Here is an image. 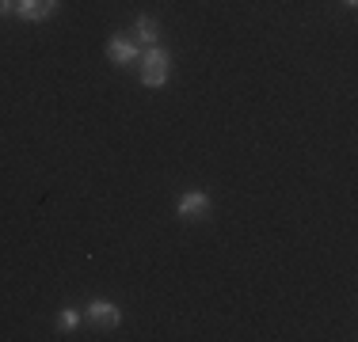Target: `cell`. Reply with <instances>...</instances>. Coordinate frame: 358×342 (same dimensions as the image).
<instances>
[{
  "label": "cell",
  "mask_w": 358,
  "mask_h": 342,
  "mask_svg": "<svg viewBox=\"0 0 358 342\" xmlns=\"http://www.w3.org/2000/svg\"><path fill=\"white\" fill-rule=\"evenodd\" d=\"M84 315H88V323H92V327H99V331H115L118 323H122V308L103 301V297L84 308Z\"/></svg>",
  "instance_id": "cell-3"
},
{
  "label": "cell",
  "mask_w": 358,
  "mask_h": 342,
  "mask_svg": "<svg viewBox=\"0 0 358 342\" xmlns=\"http://www.w3.org/2000/svg\"><path fill=\"white\" fill-rule=\"evenodd\" d=\"M138 65H141V84L145 88H164L168 84V73H172V57H168V50H160V46L141 50Z\"/></svg>",
  "instance_id": "cell-1"
},
{
  "label": "cell",
  "mask_w": 358,
  "mask_h": 342,
  "mask_svg": "<svg viewBox=\"0 0 358 342\" xmlns=\"http://www.w3.org/2000/svg\"><path fill=\"white\" fill-rule=\"evenodd\" d=\"M141 57V46L138 42H130V38H122V34H115V38L107 42V61L110 65H118V68H126V65H134Z\"/></svg>",
  "instance_id": "cell-4"
},
{
  "label": "cell",
  "mask_w": 358,
  "mask_h": 342,
  "mask_svg": "<svg viewBox=\"0 0 358 342\" xmlns=\"http://www.w3.org/2000/svg\"><path fill=\"white\" fill-rule=\"evenodd\" d=\"M157 38H160V23L152 20V15H138V23H134V42H138L141 50H149V46H157Z\"/></svg>",
  "instance_id": "cell-6"
},
{
  "label": "cell",
  "mask_w": 358,
  "mask_h": 342,
  "mask_svg": "<svg viewBox=\"0 0 358 342\" xmlns=\"http://www.w3.org/2000/svg\"><path fill=\"white\" fill-rule=\"evenodd\" d=\"M57 327H62V331H76V327H80V312H76V308H65V312L57 315Z\"/></svg>",
  "instance_id": "cell-7"
},
{
  "label": "cell",
  "mask_w": 358,
  "mask_h": 342,
  "mask_svg": "<svg viewBox=\"0 0 358 342\" xmlns=\"http://www.w3.org/2000/svg\"><path fill=\"white\" fill-rule=\"evenodd\" d=\"M57 4H62V0H15V15L27 20V23H42L57 12Z\"/></svg>",
  "instance_id": "cell-5"
},
{
  "label": "cell",
  "mask_w": 358,
  "mask_h": 342,
  "mask_svg": "<svg viewBox=\"0 0 358 342\" xmlns=\"http://www.w3.org/2000/svg\"><path fill=\"white\" fill-rule=\"evenodd\" d=\"M210 209H214V198H210L206 191H187V194H179V202H176V213L183 221H202Z\"/></svg>",
  "instance_id": "cell-2"
},
{
  "label": "cell",
  "mask_w": 358,
  "mask_h": 342,
  "mask_svg": "<svg viewBox=\"0 0 358 342\" xmlns=\"http://www.w3.org/2000/svg\"><path fill=\"white\" fill-rule=\"evenodd\" d=\"M343 4H347V8H355V4H358V0H343Z\"/></svg>",
  "instance_id": "cell-9"
},
{
  "label": "cell",
  "mask_w": 358,
  "mask_h": 342,
  "mask_svg": "<svg viewBox=\"0 0 358 342\" xmlns=\"http://www.w3.org/2000/svg\"><path fill=\"white\" fill-rule=\"evenodd\" d=\"M8 12H15V0H0V15H8Z\"/></svg>",
  "instance_id": "cell-8"
}]
</instances>
